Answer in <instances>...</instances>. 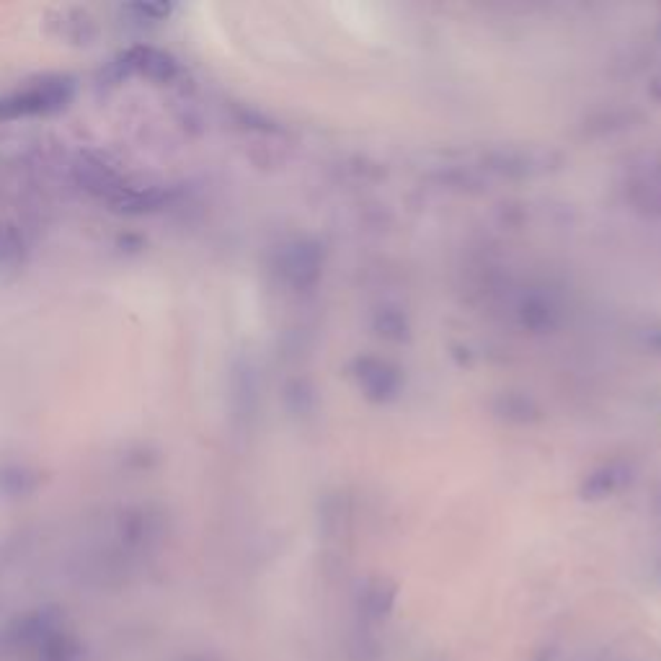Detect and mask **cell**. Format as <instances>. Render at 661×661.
Masks as SVG:
<instances>
[{
    "mask_svg": "<svg viewBox=\"0 0 661 661\" xmlns=\"http://www.w3.org/2000/svg\"><path fill=\"white\" fill-rule=\"evenodd\" d=\"M171 202V195L166 189H158V186H135V184H127V189L114 199L112 210L127 214H148L163 210L166 204Z\"/></svg>",
    "mask_w": 661,
    "mask_h": 661,
    "instance_id": "5",
    "label": "cell"
},
{
    "mask_svg": "<svg viewBox=\"0 0 661 661\" xmlns=\"http://www.w3.org/2000/svg\"><path fill=\"white\" fill-rule=\"evenodd\" d=\"M106 80L112 83H122L130 76H142L156 83H171L178 76V62L174 55L158 50V47H132L127 52H122L117 59H112V65L106 68Z\"/></svg>",
    "mask_w": 661,
    "mask_h": 661,
    "instance_id": "3",
    "label": "cell"
},
{
    "mask_svg": "<svg viewBox=\"0 0 661 661\" xmlns=\"http://www.w3.org/2000/svg\"><path fill=\"white\" fill-rule=\"evenodd\" d=\"M23 258V238L16 228L0 225V267H16Z\"/></svg>",
    "mask_w": 661,
    "mask_h": 661,
    "instance_id": "8",
    "label": "cell"
},
{
    "mask_svg": "<svg viewBox=\"0 0 661 661\" xmlns=\"http://www.w3.org/2000/svg\"><path fill=\"white\" fill-rule=\"evenodd\" d=\"M0 654L8 661H78L80 646L62 615L37 610L3 628Z\"/></svg>",
    "mask_w": 661,
    "mask_h": 661,
    "instance_id": "1",
    "label": "cell"
},
{
    "mask_svg": "<svg viewBox=\"0 0 661 661\" xmlns=\"http://www.w3.org/2000/svg\"><path fill=\"white\" fill-rule=\"evenodd\" d=\"M127 14H135L137 21H166L174 14L171 3H135L127 5Z\"/></svg>",
    "mask_w": 661,
    "mask_h": 661,
    "instance_id": "9",
    "label": "cell"
},
{
    "mask_svg": "<svg viewBox=\"0 0 661 661\" xmlns=\"http://www.w3.org/2000/svg\"><path fill=\"white\" fill-rule=\"evenodd\" d=\"M59 37L65 40L76 41V44H91V40L96 37V26L91 16L86 11H78V8H65L59 11Z\"/></svg>",
    "mask_w": 661,
    "mask_h": 661,
    "instance_id": "7",
    "label": "cell"
},
{
    "mask_svg": "<svg viewBox=\"0 0 661 661\" xmlns=\"http://www.w3.org/2000/svg\"><path fill=\"white\" fill-rule=\"evenodd\" d=\"M41 484V475L21 463H0V496L3 499H26Z\"/></svg>",
    "mask_w": 661,
    "mask_h": 661,
    "instance_id": "6",
    "label": "cell"
},
{
    "mask_svg": "<svg viewBox=\"0 0 661 661\" xmlns=\"http://www.w3.org/2000/svg\"><path fill=\"white\" fill-rule=\"evenodd\" d=\"M76 181L88 195H94L106 204H114V199L130 184L106 158L98 156V153H80L78 163H76Z\"/></svg>",
    "mask_w": 661,
    "mask_h": 661,
    "instance_id": "4",
    "label": "cell"
},
{
    "mask_svg": "<svg viewBox=\"0 0 661 661\" xmlns=\"http://www.w3.org/2000/svg\"><path fill=\"white\" fill-rule=\"evenodd\" d=\"M73 96H76V83L70 76H41L32 86L0 98V119L58 114L73 101Z\"/></svg>",
    "mask_w": 661,
    "mask_h": 661,
    "instance_id": "2",
    "label": "cell"
}]
</instances>
